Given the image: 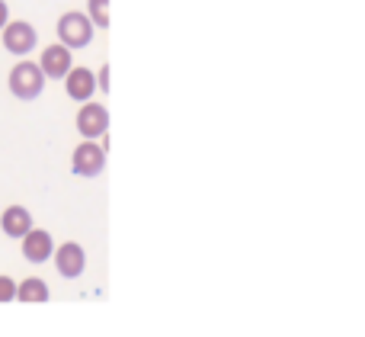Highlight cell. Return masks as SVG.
Returning <instances> with one entry per match:
<instances>
[{
  "label": "cell",
  "mask_w": 365,
  "mask_h": 337,
  "mask_svg": "<svg viewBox=\"0 0 365 337\" xmlns=\"http://www.w3.org/2000/svg\"><path fill=\"white\" fill-rule=\"evenodd\" d=\"M16 299L19 302H48L51 299L48 283L38 280V276H29V280L16 283Z\"/></svg>",
  "instance_id": "cell-11"
},
{
  "label": "cell",
  "mask_w": 365,
  "mask_h": 337,
  "mask_svg": "<svg viewBox=\"0 0 365 337\" xmlns=\"http://www.w3.org/2000/svg\"><path fill=\"white\" fill-rule=\"evenodd\" d=\"M0 32H4V49L10 51V55H29L38 42L36 26L26 23V19H13V23L6 19V26Z\"/></svg>",
  "instance_id": "cell-4"
},
{
  "label": "cell",
  "mask_w": 365,
  "mask_h": 337,
  "mask_svg": "<svg viewBox=\"0 0 365 337\" xmlns=\"http://www.w3.org/2000/svg\"><path fill=\"white\" fill-rule=\"evenodd\" d=\"M45 90V74L38 64L32 61H19L13 64L10 71V94L16 96V100H38Z\"/></svg>",
  "instance_id": "cell-1"
},
{
  "label": "cell",
  "mask_w": 365,
  "mask_h": 337,
  "mask_svg": "<svg viewBox=\"0 0 365 337\" xmlns=\"http://www.w3.org/2000/svg\"><path fill=\"white\" fill-rule=\"evenodd\" d=\"M71 167H74L77 177H100L103 167H106V148L96 145L93 139L81 141L71 154Z\"/></svg>",
  "instance_id": "cell-3"
},
{
  "label": "cell",
  "mask_w": 365,
  "mask_h": 337,
  "mask_svg": "<svg viewBox=\"0 0 365 337\" xmlns=\"http://www.w3.org/2000/svg\"><path fill=\"white\" fill-rule=\"evenodd\" d=\"M90 23L109 29V0H90Z\"/></svg>",
  "instance_id": "cell-12"
},
{
  "label": "cell",
  "mask_w": 365,
  "mask_h": 337,
  "mask_svg": "<svg viewBox=\"0 0 365 337\" xmlns=\"http://www.w3.org/2000/svg\"><path fill=\"white\" fill-rule=\"evenodd\" d=\"M77 132L83 139H103L109 132V109L100 103L83 100V109L77 113Z\"/></svg>",
  "instance_id": "cell-5"
},
{
  "label": "cell",
  "mask_w": 365,
  "mask_h": 337,
  "mask_svg": "<svg viewBox=\"0 0 365 337\" xmlns=\"http://www.w3.org/2000/svg\"><path fill=\"white\" fill-rule=\"evenodd\" d=\"M51 257H55V267L64 280H77V276L83 273V267H87V254H83V248L77 241L61 244L58 254H51Z\"/></svg>",
  "instance_id": "cell-6"
},
{
  "label": "cell",
  "mask_w": 365,
  "mask_h": 337,
  "mask_svg": "<svg viewBox=\"0 0 365 337\" xmlns=\"http://www.w3.org/2000/svg\"><path fill=\"white\" fill-rule=\"evenodd\" d=\"M51 254H55V241L45 228H29L23 235V257L29 263H45Z\"/></svg>",
  "instance_id": "cell-8"
},
{
  "label": "cell",
  "mask_w": 365,
  "mask_h": 337,
  "mask_svg": "<svg viewBox=\"0 0 365 337\" xmlns=\"http://www.w3.org/2000/svg\"><path fill=\"white\" fill-rule=\"evenodd\" d=\"M16 299V283L10 276H0V302H13Z\"/></svg>",
  "instance_id": "cell-13"
},
{
  "label": "cell",
  "mask_w": 365,
  "mask_h": 337,
  "mask_svg": "<svg viewBox=\"0 0 365 337\" xmlns=\"http://www.w3.org/2000/svg\"><path fill=\"white\" fill-rule=\"evenodd\" d=\"M58 39H61V45H68V49H87L90 42H93V23H90L87 13H64L61 19H58Z\"/></svg>",
  "instance_id": "cell-2"
},
{
  "label": "cell",
  "mask_w": 365,
  "mask_h": 337,
  "mask_svg": "<svg viewBox=\"0 0 365 337\" xmlns=\"http://www.w3.org/2000/svg\"><path fill=\"white\" fill-rule=\"evenodd\" d=\"M61 81H64V87H68V96L77 103L90 100V96L96 94V74L90 68H74V64H71V71Z\"/></svg>",
  "instance_id": "cell-9"
},
{
  "label": "cell",
  "mask_w": 365,
  "mask_h": 337,
  "mask_svg": "<svg viewBox=\"0 0 365 337\" xmlns=\"http://www.w3.org/2000/svg\"><path fill=\"white\" fill-rule=\"evenodd\" d=\"M71 64H74V61H71V49H68V45H61V42L48 45V49L42 51V58H38L42 74L51 77V81H61V77L71 71Z\"/></svg>",
  "instance_id": "cell-7"
},
{
  "label": "cell",
  "mask_w": 365,
  "mask_h": 337,
  "mask_svg": "<svg viewBox=\"0 0 365 337\" xmlns=\"http://www.w3.org/2000/svg\"><path fill=\"white\" fill-rule=\"evenodd\" d=\"M96 90H103V94H109V64H103L100 74H96Z\"/></svg>",
  "instance_id": "cell-14"
},
{
  "label": "cell",
  "mask_w": 365,
  "mask_h": 337,
  "mask_svg": "<svg viewBox=\"0 0 365 337\" xmlns=\"http://www.w3.org/2000/svg\"><path fill=\"white\" fill-rule=\"evenodd\" d=\"M6 19H10V6H6V0H0V29L6 26Z\"/></svg>",
  "instance_id": "cell-15"
},
{
  "label": "cell",
  "mask_w": 365,
  "mask_h": 337,
  "mask_svg": "<svg viewBox=\"0 0 365 337\" xmlns=\"http://www.w3.org/2000/svg\"><path fill=\"white\" fill-rule=\"evenodd\" d=\"M0 228L6 238H23L32 228V216L26 206H6L4 216H0Z\"/></svg>",
  "instance_id": "cell-10"
}]
</instances>
